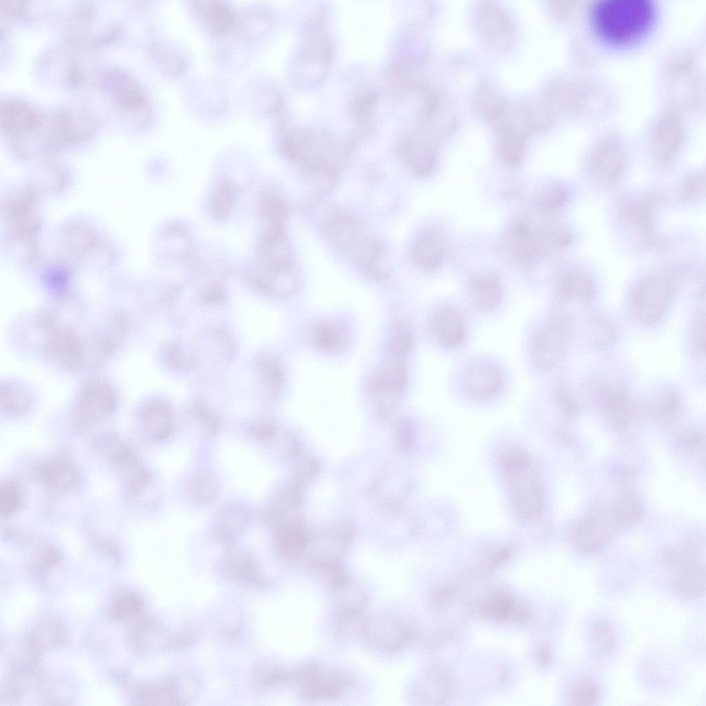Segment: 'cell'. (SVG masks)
I'll use <instances>...</instances> for the list:
<instances>
[{"label": "cell", "mask_w": 706, "mask_h": 706, "mask_svg": "<svg viewBox=\"0 0 706 706\" xmlns=\"http://www.w3.org/2000/svg\"><path fill=\"white\" fill-rule=\"evenodd\" d=\"M245 274L254 288L267 295L286 298L296 293L292 249L283 226L265 227Z\"/></svg>", "instance_id": "obj_1"}, {"label": "cell", "mask_w": 706, "mask_h": 706, "mask_svg": "<svg viewBox=\"0 0 706 706\" xmlns=\"http://www.w3.org/2000/svg\"><path fill=\"white\" fill-rule=\"evenodd\" d=\"M656 8L649 0H605L590 8L591 26L607 44H633L647 34L655 21Z\"/></svg>", "instance_id": "obj_2"}, {"label": "cell", "mask_w": 706, "mask_h": 706, "mask_svg": "<svg viewBox=\"0 0 706 706\" xmlns=\"http://www.w3.org/2000/svg\"><path fill=\"white\" fill-rule=\"evenodd\" d=\"M100 85L117 114L137 128L148 124L152 117L149 100L141 85L132 75L118 69L105 70Z\"/></svg>", "instance_id": "obj_3"}, {"label": "cell", "mask_w": 706, "mask_h": 706, "mask_svg": "<svg viewBox=\"0 0 706 706\" xmlns=\"http://www.w3.org/2000/svg\"><path fill=\"white\" fill-rule=\"evenodd\" d=\"M501 463L520 514L525 518L538 515L543 508V494L527 456L518 450H511L503 455Z\"/></svg>", "instance_id": "obj_4"}, {"label": "cell", "mask_w": 706, "mask_h": 706, "mask_svg": "<svg viewBox=\"0 0 706 706\" xmlns=\"http://www.w3.org/2000/svg\"><path fill=\"white\" fill-rule=\"evenodd\" d=\"M407 379L404 357L392 354L383 359L371 374L367 385L369 400L381 411L394 408L404 395Z\"/></svg>", "instance_id": "obj_5"}, {"label": "cell", "mask_w": 706, "mask_h": 706, "mask_svg": "<svg viewBox=\"0 0 706 706\" xmlns=\"http://www.w3.org/2000/svg\"><path fill=\"white\" fill-rule=\"evenodd\" d=\"M510 246L515 257L524 263L533 262L556 247H563L572 241L564 232H534L523 221H514L509 228Z\"/></svg>", "instance_id": "obj_6"}, {"label": "cell", "mask_w": 706, "mask_h": 706, "mask_svg": "<svg viewBox=\"0 0 706 706\" xmlns=\"http://www.w3.org/2000/svg\"><path fill=\"white\" fill-rule=\"evenodd\" d=\"M672 293L671 283L665 279L649 277L640 282L631 294V307L634 317L644 325H654L665 314Z\"/></svg>", "instance_id": "obj_7"}, {"label": "cell", "mask_w": 706, "mask_h": 706, "mask_svg": "<svg viewBox=\"0 0 706 706\" xmlns=\"http://www.w3.org/2000/svg\"><path fill=\"white\" fill-rule=\"evenodd\" d=\"M117 392L107 381L101 379L89 380L83 386L74 407V417L79 425L103 421L116 411Z\"/></svg>", "instance_id": "obj_8"}, {"label": "cell", "mask_w": 706, "mask_h": 706, "mask_svg": "<svg viewBox=\"0 0 706 706\" xmlns=\"http://www.w3.org/2000/svg\"><path fill=\"white\" fill-rule=\"evenodd\" d=\"M475 25L482 38L494 49L510 51L515 41V31L510 17L499 6L481 2L474 15Z\"/></svg>", "instance_id": "obj_9"}, {"label": "cell", "mask_w": 706, "mask_h": 706, "mask_svg": "<svg viewBox=\"0 0 706 706\" xmlns=\"http://www.w3.org/2000/svg\"><path fill=\"white\" fill-rule=\"evenodd\" d=\"M565 344L564 327L558 320H549L532 338L530 352L533 363L542 370L554 369L564 357Z\"/></svg>", "instance_id": "obj_10"}, {"label": "cell", "mask_w": 706, "mask_h": 706, "mask_svg": "<svg viewBox=\"0 0 706 706\" xmlns=\"http://www.w3.org/2000/svg\"><path fill=\"white\" fill-rule=\"evenodd\" d=\"M666 580L672 590L688 598L703 595L705 589V567L689 555L671 556L667 561Z\"/></svg>", "instance_id": "obj_11"}, {"label": "cell", "mask_w": 706, "mask_h": 706, "mask_svg": "<svg viewBox=\"0 0 706 706\" xmlns=\"http://www.w3.org/2000/svg\"><path fill=\"white\" fill-rule=\"evenodd\" d=\"M626 154L616 140L607 139L597 144L590 153L587 168L590 177L599 185H609L616 182L623 172Z\"/></svg>", "instance_id": "obj_12"}, {"label": "cell", "mask_w": 706, "mask_h": 706, "mask_svg": "<svg viewBox=\"0 0 706 706\" xmlns=\"http://www.w3.org/2000/svg\"><path fill=\"white\" fill-rule=\"evenodd\" d=\"M684 139L681 120L675 110H668L657 120L650 134V148L663 165L672 162Z\"/></svg>", "instance_id": "obj_13"}, {"label": "cell", "mask_w": 706, "mask_h": 706, "mask_svg": "<svg viewBox=\"0 0 706 706\" xmlns=\"http://www.w3.org/2000/svg\"><path fill=\"white\" fill-rule=\"evenodd\" d=\"M501 370L491 363L478 361L470 365L463 376V387L470 396L487 399L498 395L504 386Z\"/></svg>", "instance_id": "obj_14"}, {"label": "cell", "mask_w": 706, "mask_h": 706, "mask_svg": "<svg viewBox=\"0 0 706 706\" xmlns=\"http://www.w3.org/2000/svg\"><path fill=\"white\" fill-rule=\"evenodd\" d=\"M45 344L46 353L60 367L74 370L81 363L83 347L79 337L70 329L50 325Z\"/></svg>", "instance_id": "obj_15"}, {"label": "cell", "mask_w": 706, "mask_h": 706, "mask_svg": "<svg viewBox=\"0 0 706 706\" xmlns=\"http://www.w3.org/2000/svg\"><path fill=\"white\" fill-rule=\"evenodd\" d=\"M41 114L26 102L6 99L1 105V127L6 135L19 141L37 125Z\"/></svg>", "instance_id": "obj_16"}, {"label": "cell", "mask_w": 706, "mask_h": 706, "mask_svg": "<svg viewBox=\"0 0 706 706\" xmlns=\"http://www.w3.org/2000/svg\"><path fill=\"white\" fill-rule=\"evenodd\" d=\"M446 242L445 234L438 228L430 227L422 230L412 245L414 262L423 270H436L443 260Z\"/></svg>", "instance_id": "obj_17"}, {"label": "cell", "mask_w": 706, "mask_h": 706, "mask_svg": "<svg viewBox=\"0 0 706 706\" xmlns=\"http://www.w3.org/2000/svg\"><path fill=\"white\" fill-rule=\"evenodd\" d=\"M429 330L434 339L443 347L454 348L465 337V325L460 314L453 308L439 307L431 314L428 321Z\"/></svg>", "instance_id": "obj_18"}, {"label": "cell", "mask_w": 706, "mask_h": 706, "mask_svg": "<svg viewBox=\"0 0 706 706\" xmlns=\"http://www.w3.org/2000/svg\"><path fill=\"white\" fill-rule=\"evenodd\" d=\"M248 510L237 503L223 505L215 514L213 522L214 534L229 547L234 539L243 534L250 522Z\"/></svg>", "instance_id": "obj_19"}, {"label": "cell", "mask_w": 706, "mask_h": 706, "mask_svg": "<svg viewBox=\"0 0 706 706\" xmlns=\"http://www.w3.org/2000/svg\"><path fill=\"white\" fill-rule=\"evenodd\" d=\"M141 421L143 434L152 441L166 440L172 433V413L163 401L156 399L147 403L141 412Z\"/></svg>", "instance_id": "obj_20"}, {"label": "cell", "mask_w": 706, "mask_h": 706, "mask_svg": "<svg viewBox=\"0 0 706 706\" xmlns=\"http://www.w3.org/2000/svg\"><path fill=\"white\" fill-rule=\"evenodd\" d=\"M595 399L612 424L623 427L629 416V405L626 392L623 387L602 383L596 387Z\"/></svg>", "instance_id": "obj_21"}, {"label": "cell", "mask_w": 706, "mask_h": 706, "mask_svg": "<svg viewBox=\"0 0 706 706\" xmlns=\"http://www.w3.org/2000/svg\"><path fill=\"white\" fill-rule=\"evenodd\" d=\"M309 341L316 348L329 353L345 351L351 341V334L345 325L336 321L317 323L310 330Z\"/></svg>", "instance_id": "obj_22"}, {"label": "cell", "mask_w": 706, "mask_h": 706, "mask_svg": "<svg viewBox=\"0 0 706 706\" xmlns=\"http://www.w3.org/2000/svg\"><path fill=\"white\" fill-rule=\"evenodd\" d=\"M39 476L43 483L58 490L73 489L80 482V475L75 465L63 456H56L44 462L39 468Z\"/></svg>", "instance_id": "obj_23"}, {"label": "cell", "mask_w": 706, "mask_h": 706, "mask_svg": "<svg viewBox=\"0 0 706 706\" xmlns=\"http://www.w3.org/2000/svg\"><path fill=\"white\" fill-rule=\"evenodd\" d=\"M194 10L215 35H221L233 28L235 16L228 4L220 1H198L193 4Z\"/></svg>", "instance_id": "obj_24"}, {"label": "cell", "mask_w": 706, "mask_h": 706, "mask_svg": "<svg viewBox=\"0 0 706 706\" xmlns=\"http://www.w3.org/2000/svg\"><path fill=\"white\" fill-rule=\"evenodd\" d=\"M470 292L476 305L485 310L496 307L503 296L502 285L498 277L490 272L476 273L471 277Z\"/></svg>", "instance_id": "obj_25"}, {"label": "cell", "mask_w": 706, "mask_h": 706, "mask_svg": "<svg viewBox=\"0 0 706 706\" xmlns=\"http://www.w3.org/2000/svg\"><path fill=\"white\" fill-rule=\"evenodd\" d=\"M403 158L414 174L422 176L430 174L437 161L436 139L411 141L403 151Z\"/></svg>", "instance_id": "obj_26"}, {"label": "cell", "mask_w": 706, "mask_h": 706, "mask_svg": "<svg viewBox=\"0 0 706 706\" xmlns=\"http://www.w3.org/2000/svg\"><path fill=\"white\" fill-rule=\"evenodd\" d=\"M556 290L558 296L562 299L583 303L589 302L595 292L592 279L585 273L576 270L559 276Z\"/></svg>", "instance_id": "obj_27"}, {"label": "cell", "mask_w": 706, "mask_h": 706, "mask_svg": "<svg viewBox=\"0 0 706 706\" xmlns=\"http://www.w3.org/2000/svg\"><path fill=\"white\" fill-rule=\"evenodd\" d=\"M239 193L234 181L229 179L220 180L214 187L209 199V211L213 219L223 221L232 213Z\"/></svg>", "instance_id": "obj_28"}, {"label": "cell", "mask_w": 706, "mask_h": 706, "mask_svg": "<svg viewBox=\"0 0 706 706\" xmlns=\"http://www.w3.org/2000/svg\"><path fill=\"white\" fill-rule=\"evenodd\" d=\"M259 212L267 225L283 226L288 207L282 195L273 188L262 192L259 199Z\"/></svg>", "instance_id": "obj_29"}, {"label": "cell", "mask_w": 706, "mask_h": 706, "mask_svg": "<svg viewBox=\"0 0 706 706\" xmlns=\"http://www.w3.org/2000/svg\"><path fill=\"white\" fill-rule=\"evenodd\" d=\"M189 490L192 501L199 506H205L216 498L219 485L213 473L207 470H199L192 476Z\"/></svg>", "instance_id": "obj_30"}, {"label": "cell", "mask_w": 706, "mask_h": 706, "mask_svg": "<svg viewBox=\"0 0 706 706\" xmlns=\"http://www.w3.org/2000/svg\"><path fill=\"white\" fill-rule=\"evenodd\" d=\"M32 398L21 387L6 382L1 385V410L8 416H20L30 409Z\"/></svg>", "instance_id": "obj_31"}, {"label": "cell", "mask_w": 706, "mask_h": 706, "mask_svg": "<svg viewBox=\"0 0 706 706\" xmlns=\"http://www.w3.org/2000/svg\"><path fill=\"white\" fill-rule=\"evenodd\" d=\"M256 365L265 391L271 397L277 396L282 390L284 380L283 368L280 360L274 355L268 354L262 356Z\"/></svg>", "instance_id": "obj_32"}, {"label": "cell", "mask_w": 706, "mask_h": 706, "mask_svg": "<svg viewBox=\"0 0 706 706\" xmlns=\"http://www.w3.org/2000/svg\"><path fill=\"white\" fill-rule=\"evenodd\" d=\"M621 214L625 223L640 231L643 240L645 241L651 234L652 219L647 204L642 201L626 202L621 207Z\"/></svg>", "instance_id": "obj_33"}, {"label": "cell", "mask_w": 706, "mask_h": 706, "mask_svg": "<svg viewBox=\"0 0 706 706\" xmlns=\"http://www.w3.org/2000/svg\"><path fill=\"white\" fill-rule=\"evenodd\" d=\"M386 340L392 354L405 357L410 351L414 340L412 325L406 320L395 321L388 329Z\"/></svg>", "instance_id": "obj_34"}, {"label": "cell", "mask_w": 706, "mask_h": 706, "mask_svg": "<svg viewBox=\"0 0 706 706\" xmlns=\"http://www.w3.org/2000/svg\"><path fill=\"white\" fill-rule=\"evenodd\" d=\"M475 110L486 120L497 121L506 109L505 101L492 88H480L474 98Z\"/></svg>", "instance_id": "obj_35"}, {"label": "cell", "mask_w": 706, "mask_h": 706, "mask_svg": "<svg viewBox=\"0 0 706 706\" xmlns=\"http://www.w3.org/2000/svg\"><path fill=\"white\" fill-rule=\"evenodd\" d=\"M498 153L507 165H517L524 156L526 139L514 135H498Z\"/></svg>", "instance_id": "obj_36"}, {"label": "cell", "mask_w": 706, "mask_h": 706, "mask_svg": "<svg viewBox=\"0 0 706 706\" xmlns=\"http://www.w3.org/2000/svg\"><path fill=\"white\" fill-rule=\"evenodd\" d=\"M152 54L159 67L168 77L177 78L185 71L184 60L172 50L156 46L152 48Z\"/></svg>", "instance_id": "obj_37"}, {"label": "cell", "mask_w": 706, "mask_h": 706, "mask_svg": "<svg viewBox=\"0 0 706 706\" xmlns=\"http://www.w3.org/2000/svg\"><path fill=\"white\" fill-rule=\"evenodd\" d=\"M124 319L119 315L112 318L102 332L98 341V349L104 354L112 352L122 341L125 335Z\"/></svg>", "instance_id": "obj_38"}, {"label": "cell", "mask_w": 706, "mask_h": 706, "mask_svg": "<svg viewBox=\"0 0 706 706\" xmlns=\"http://www.w3.org/2000/svg\"><path fill=\"white\" fill-rule=\"evenodd\" d=\"M600 696L598 685L590 678H583L576 682L569 694V703L577 706L594 705Z\"/></svg>", "instance_id": "obj_39"}, {"label": "cell", "mask_w": 706, "mask_h": 706, "mask_svg": "<svg viewBox=\"0 0 706 706\" xmlns=\"http://www.w3.org/2000/svg\"><path fill=\"white\" fill-rule=\"evenodd\" d=\"M592 638L597 653L608 655L614 649L616 636L612 625L604 619L595 620L592 625Z\"/></svg>", "instance_id": "obj_40"}, {"label": "cell", "mask_w": 706, "mask_h": 706, "mask_svg": "<svg viewBox=\"0 0 706 706\" xmlns=\"http://www.w3.org/2000/svg\"><path fill=\"white\" fill-rule=\"evenodd\" d=\"M163 357L168 367L175 372H185L193 367L194 357L178 342H172L165 348Z\"/></svg>", "instance_id": "obj_41"}, {"label": "cell", "mask_w": 706, "mask_h": 706, "mask_svg": "<svg viewBox=\"0 0 706 706\" xmlns=\"http://www.w3.org/2000/svg\"><path fill=\"white\" fill-rule=\"evenodd\" d=\"M21 494L18 486L12 481L2 483L0 490V512L1 517L9 518L19 508Z\"/></svg>", "instance_id": "obj_42"}, {"label": "cell", "mask_w": 706, "mask_h": 706, "mask_svg": "<svg viewBox=\"0 0 706 706\" xmlns=\"http://www.w3.org/2000/svg\"><path fill=\"white\" fill-rule=\"evenodd\" d=\"M192 415L205 437L214 436L219 431L220 421L218 416L206 407L196 405L192 409Z\"/></svg>", "instance_id": "obj_43"}, {"label": "cell", "mask_w": 706, "mask_h": 706, "mask_svg": "<svg viewBox=\"0 0 706 706\" xmlns=\"http://www.w3.org/2000/svg\"><path fill=\"white\" fill-rule=\"evenodd\" d=\"M69 237L67 239L68 246L71 252L77 254H83L90 251V248L95 245L94 236L88 229L82 227L71 228L67 234Z\"/></svg>", "instance_id": "obj_44"}, {"label": "cell", "mask_w": 706, "mask_h": 706, "mask_svg": "<svg viewBox=\"0 0 706 706\" xmlns=\"http://www.w3.org/2000/svg\"><path fill=\"white\" fill-rule=\"evenodd\" d=\"M230 572L234 576H254L255 564L251 557L243 552H231L227 558Z\"/></svg>", "instance_id": "obj_45"}, {"label": "cell", "mask_w": 706, "mask_h": 706, "mask_svg": "<svg viewBox=\"0 0 706 706\" xmlns=\"http://www.w3.org/2000/svg\"><path fill=\"white\" fill-rule=\"evenodd\" d=\"M567 194L561 188H554L541 192L536 199L537 205L541 209L554 212L559 210L566 202Z\"/></svg>", "instance_id": "obj_46"}, {"label": "cell", "mask_w": 706, "mask_h": 706, "mask_svg": "<svg viewBox=\"0 0 706 706\" xmlns=\"http://www.w3.org/2000/svg\"><path fill=\"white\" fill-rule=\"evenodd\" d=\"M679 399L672 391L663 390L654 399V408L660 414H670L679 406Z\"/></svg>", "instance_id": "obj_47"}, {"label": "cell", "mask_w": 706, "mask_h": 706, "mask_svg": "<svg viewBox=\"0 0 706 706\" xmlns=\"http://www.w3.org/2000/svg\"><path fill=\"white\" fill-rule=\"evenodd\" d=\"M704 177L699 174L692 175L683 182L680 188V196L685 200H689L700 196L702 192L704 193Z\"/></svg>", "instance_id": "obj_48"}, {"label": "cell", "mask_w": 706, "mask_h": 706, "mask_svg": "<svg viewBox=\"0 0 706 706\" xmlns=\"http://www.w3.org/2000/svg\"><path fill=\"white\" fill-rule=\"evenodd\" d=\"M250 435L257 440H268L276 432L272 421L262 420L251 423L248 427Z\"/></svg>", "instance_id": "obj_49"}, {"label": "cell", "mask_w": 706, "mask_h": 706, "mask_svg": "<svg viewBox=\"0 0 706 706\" xmlns=\"http://www.w3.org/2000/svg\"><path fill=\"white\" fill-rule=\"evenodd\" d=\"M554 398L558 405L565 414L572 416L576 413V403L565 388L557 386L554 390Z\"/></svg>", "instance_id": "obj_50"}, {"label": "cell", "mask_w": 706, "mask_h": 706, "mask_svg": "<svg viewBox=\"0 0 706 706\" xmlns=\"http://www.w3.org/2000/svg\"><path fill=\"white\" fill-rule=\"evenodd\" d=\"M26 3V2L17 1H1V10L10 17H22L27 10Z\"/></svg>", "instance_id": "obj_51"}, {"label": "cell", "mask_w": 706, "mask_h": 706, "mask_svg": "<svg viewBox=\"0 0 706 706\" xmlns=\"http://www.w3.org/2000/svg\"><path fill=\"white\" fill-rule=\"evenodd\" d=\"M201 298L203 301L207 304H218L224 302L225 293L221 287L213 285L203 292Z\"/></svg>", "instance_id": "obj_52"}, {"label": "cell", "mask_w": 706, "mask_h": 706, "mask_svg": "<svg viewBox=\"0 0 706 706\" xmlns=\"http://www.w3.org/2000/svg\"><path fill=\"white\" fill-rule=\"evenodd\" d=\"M139 607V601L132 596H125L120 598L115 605V612L119 614H128L137 610Z\"/></svg>", "instance_id": "obj_53"}, {"label": "cell", "mask_w": 706, "mask_h": 706, "mask_svg": "<svg viewBox=\"0 0 706 706\" xmlns=\"http://www.w3.org/2000/svg\"><path fill=\"white\" fill-rule=\"evenodd\" d=\"M549 8L554 16L560 19L567 18L573 8L569 6V3L565 1H549Z\"/></svg>", "instance_id": "obj_54"}, {"label": "cell", "mask_w": 706, "mask_h": 706, "mask_svg": "<svg viewBox=\"0 0 706 706\" xmlns=\"http://www.w3.org/2000/svg\"><path fill=\"white\" fill-rule=\"evenodd\" d=\"M694 343L696 350L698 353L704 352L705 351V321L704 319L700 322L696 328V332L694 336Z\"/></svg>", "instance_id": "obj_55"}]
</instances>
